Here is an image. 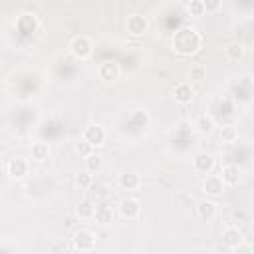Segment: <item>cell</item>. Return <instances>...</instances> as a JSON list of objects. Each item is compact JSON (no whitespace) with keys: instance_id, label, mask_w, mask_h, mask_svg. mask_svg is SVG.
Returning a JSON list of instances; mask_svg holds the SVG:
<instances>
[{"instance_id":"cell-1","label":"cell","mask_w":254,"mask_h":254,"mask_svg":"<svg viewBox=\"0 0 254 254\" xmlns=\"http://www.w3.org/2000/svg\"><path fill=\"white\" fill-rule=\"evenodd\" d=\"M198 44H200V38H198L197 32L191 30V28L179 30V32L175 34V38H173V48L177 50L179 54H193V52H197Z\"/></svg>"},{"instance_id":"cell-2","label":"cell","mask_w":254,"mask_h":254,"mask_svg":"<svg viewBox=\"0 0 254 254\" xmlns=\"http://www.w3.org/2000/svg\"><path fill=\"white\" fill-rule=\"evenodd\" d=\"M84 139L91 145V147H99L101 143L106 141V131L101 125H89L85 131H84Z\"/></svg>"},{"instance_id":"cell-3","label":"cell","mask_w":254,"mask_h":254,"mask_svg":"<svg viewBox=\"0 0 254 254\" xmlns=\"http://www.w3.org/2000/svg\"><path fill=\"white\" fill-rule=\"evenodd\" d=\"M72 54H74L76 58H80V60L87 58V56L91 54V44H89V40L84 38V36L76 38V40L72 42Z\"/></svg>"},{"instance_id":"cell-4","label":"cell","mask_w":254,"mask_h":254,"mask_svg":"<svg viewBox=\"0 0 254 254\" xmlns=\"http://www.w3.org/2000/svg\"><path fill=\"white\" fill-rule=\"evenodd\" d=\"M93 244H95V236H93L89 230H80V232H76V236H74V246H76L78 250H91Z\"/></svg>"},{"instance_id":"cell-5","label":"cell","mask_w":254,"mask_h":254,"mask_svg":"<svg viewBox=\"0 0 254 254\" xmlns=\"http://www.w3.org/2000/svg\"><path fill=\"white\" fill-rule=\"evenodd\" d=\"M139 211H141V207L135 198H125L119 205V213L123 219H135V217H139Z\"/></svg>"},{"instance_id":"cell-6","label":"cell","mask_w":254,"mask_h":254,"mask_svg":"<svg viewBox=\"0 0 254 254\" xmlns=\"http://www.w3.org/2000/svg\"><path fill=\"white\" fill-rule=\"evenodd\" d=\"M127 30L133 34V36H141L145 30H147V20L139 14H133L127 18Z\"/></svg>"},{"instance_id":"cell-7","label":"cell","mask_w":254,"mask_h":254,"mask_svg":"<svg viewBox=\"0 0 254 254\" xmlns=\"http://www.w3.org/2000/svg\"><path fill=\"white\" fill-rule=\"evenodd\" d=\"M193 163H195V169L198 173H209L213 169V157L209 153H198Z\"/></svg>"},{"instance_id":"cell-8","label":"cell","mask_w":254,"mask_h":254,"mask_svg":"<svg viewBox=\"0 0 254 254\" xmlns=\"http://www.w3.org/2000/svg\"><path fill=\"white\" fill-rule=\"evenodd\" d=\"M99 76H101V80H108V82L117 80V76H119V68H117V64H113V62H106V64H101V68H99Z\"/></svg>"},{"instance_id":"cell-9","label":"cell","mask_w":254,"mask_h":254,"mask_svg":"<svg viewBox=\"0 0 254 254\" xmlns=\"http://www.w3.org/2000/svg\"><path fill=\"white\" fill-rule=\"evenodd\" d=\"M197 211H198V217L202 221H211V219H215L217 207H215V202H211V200H202V202H198Z\"/></svg>"},{"instance_id":"cell-10","label":"cell","mask_w":254,"mask_h":254,"mask_svg":"<svg viewBox=\"0 0 254 254\" xmlns=\"http://www.w3.org/2000/svg\"><path fill=\"white\" fill-rule=\"evenodd\" d=\"M223 242L226 244V248H234L238 242H242V234H240V230H238V228H234V226L226 228V230H225V234H223Z\"/></svg>"},{"instance_id":"cell-11","label":"cell","mask_w":254,"mask_h":254,"mask_svg":"<svg viewBox=\"0 0 254 254\" xmlns=\"http://www.w3.org/2000/svg\"><path fill=\"white\" fill-rule=\"evenodd\" d=\"M175 99L179 101V104H189V101L193 99V87L189 84H179L175 87Z\"/></svg>"},{"instance_id":"cell-12","label":"cell","mask_w":254,"mask_h":254,"mask_svg":"<svg viewBox=\"0 0 254 254\" xmlns=\"http://www.w3.org/2000/svg\"><path fill=\"white\" fill-rule=\"evenodd\" d=\"M240 181V169L236 165H226L223 169V183L226 185H236Z\"/></svg>"},{"instance_id":"cell-13","label":"cell","mask_w":254,"mask_h":254,"mask_svg":"<svg viewBox=\"0 0 254 254\" xmlns=\"http://www.w3.org/2000/svg\"><path fill=\"white\" fill-rule=\"evenodd\" d=\"M8 171H10V175H12V177L20 179V177H24V175H26L28 165H26V161H24V159H12V161H10V165H8Z\"/></svg>"},{"instance_id":"cell-14","label":"cell","mask_w":254,"mask_h":254,"mask_svg":"<svg viewBox=\"0 0 254 254\" xmlns=\"http://www.w3.org/2000/svg\"><path fill=\"white\" fill-rule=\"evenodd\" d=\"M223 187H225V183H223L221 177H209L205 181V193L207 195H219L223 191Z\"/></svg>"},{"instance_id":"cell-15","label":"cell","mask_w":254,"mask_h":254,"mask_svg":"<svg viewBox=\"0 0 254 254\" xmlns=\"http://www.w3.org/2000/svg\"><path fill=\"white\" fill-rule=\"evenodd\" d=\"M93 217H95V221H97L99 225H110V223L113 221V213H112L110 207H99V209H95Z\"/></svg>"},{"instance_id":"cell-16","label":"cell","mask_w":254,"mask_h":254,"mask_svg":"<svg viewBox=\"0 0 254 254\" xmlns=\"http://www.w3.org/2000/svg\"><path fill=\"white\" fill-rule=\"evenodd\" d=\"M119 185H121L125 191H133V189H137V185H139V177H137L135 173H125V175H121Z\"/></svg>"},{"instance_id":"cell-17","label":"cell","mask_w":254,"mask_h":254,"mask_svg":"<svg viewBox=\"0 0 254 254\" xmlns=\"http://www.w3.org/2000/svg\"><path fill=\"white\" fill-rule=\"evenodd\" d=\"M99 169H101V157L99 155H93V153H87V157H85V171L95 173Z\"/></svg>"},{"instance_id":"cell-18","label":"cell","mask_w":254,"mask_h":254,"mask_svg":"<svg viewBox=\"0 0 254 254\" xmlns=\"http://www.w3.org/2000/svg\"><path fill=\"white\" fill-rule=\"evenodd\" d=\"M93 213H95V207L91 205L89 200L80 202V207H78V217H80V219H91Z\"/></svg>"},{"instance_id":"cell-19","label":"cell","mask_w":254,"mask_h":254,"mask_svg":"<svg viewBox=\"0 0 254 254\" xmlns=\"http://www.w3.org/2000/svg\"><path fill=\"white\" fill-rule=\"evenodd\" d=\"M18 26H20V30L22 32H34L36 30V20H34V16H30V14H24L20 20H18Z\"/></svg>"},{"instance_id":"cell-20","label":"cell","mask_w":254,"mask_h":254,"mask_svg":"<svg viewBox=\"0 0 254 254\" xmlns=\"http://www.w3.org/2000/svg\"><path fill=\"white\" fill-rule=\"evenodd\" d=\"M32 155H34V159H38V161L48 159V145H44V143H36V145L32 147Z\"/></svg>"},{"instance_id":"cell-21","label":"cell","mask_w":254,"mask_h":254,"mask_svg":"<svg viewBox=\"0 0 254 254\" xmlns=\"http://www.w3.org/2000/svg\"><path fill=\"white\" fill-rule=\"evenodd\" d=\"M226 56H228V60H232V62L240 60V58H242V46H240V44H230V46L226 48Z\"/></svg>"},{"instance_id":"cell-22","label":"cell","mask_w":254,"mask_h":254,"mask_svg":"<svg viewBox=\"0 0 254 254\" xmlns=\"http://www.w3.org/2000/svg\"><path fill=\"white\" fill-rule=\"evenodd\" d=\"M213 127H215V121H213L211 117L202 115V117L198 119V131H200V133H211Z\"/></svg>"},{"instance_id":"cell-23","label":"cell","mask_w":254,"mask_h":254,"mask_svg":"<svg viewBox=\"0 0 254 254\" xmlns=\"http://www.w3.org/2000/svg\"><path fill=\"white\" fill-rule=\"evenodd\" d=\"M76 183H78L80 189H87V187L91 185V173H89V171H82V173L78 175Z\"/></svg>"},{"instance_id":"cell-24","label":"cell","mask_w":254,"mask_h":254,"mask_svg":"<svg viewBox=\"0 0 254 254\" xmlns=\"http://www.w3.org/2000/svg\"><path fill=\"white\" fill-rule=\"evenodd\" d=\"M189 10H191L193 16H200L202 12H205V8H202V0H191Z\"/></svg>"},{"instance_id":"cell-25","label":"cell","mask_w":254,"mask_h":254,"mask_svg":"<svg viewBox=\"0 0 254 254\" xmlns=\"http://www.w3.org/2000/svg\"><path fill=\"white\" fill-rule=\"evenodd\" d=\"M202 8L205 12H217L221 8V0H202Z\"/></svg>"},{"instance_id":"cell-26","label":"cell","mask_w":254,"mask_h":254,"mask_svg":"<svg viewBox=\"0 0 254 254\" xmlns=\"http://www.w3.org/2000/svg\"><path fill=\"white\" fill-rule=\"evenodd\" d=\"M89 147H91V145H89V143L84 139V141H82V145H80V151H82V153H87V151H89Z\"/></svg>"},{"instance_id":"cell-27","label":"cell","mask_w":254,"mask_h":254,"mask_svg":"<svg viewBox=\"0 0 254 254\" xmlns=\"http://www.w3.org/2000/svg\"><path fill=\"white\" fill-rule=\"evenodd\" d=\"M202 74H205V70H202V68H195L193 70V76L195 78H202Z\"/></svg>"}]
</instances>
